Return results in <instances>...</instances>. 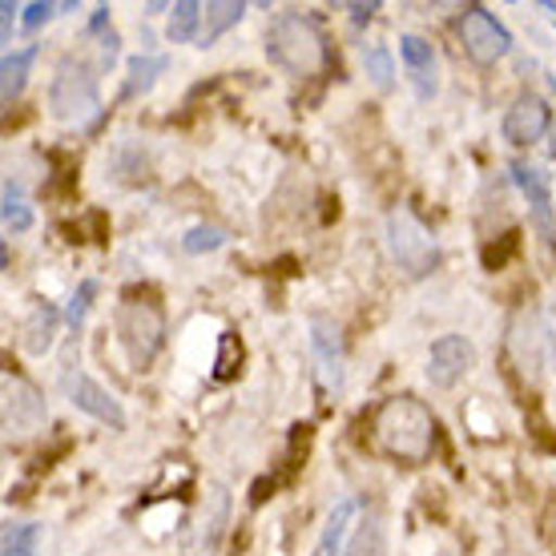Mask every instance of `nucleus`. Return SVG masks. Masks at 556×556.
Listing matches in <instances>:
<instances>
[{
    "label": "nucleus",
    "mask_w": 556,
    "mask_h": 556,
    "mask_svg": "<svg viewBox=\"0 0 556 556\" xmlns=\"http://www.w3.org/2000/svg\"><path fill=\"white\" fill-rule=\"evenodd\" d=\"M513 351L520 359V371L529 379L541 376V327L532 319H516L513 323Z\"/></svg>",
    "instance_id": "nucleus-18"
},
{
    "label": "nucleus",
    "mask_w": 556,
    "mask_h": 556,
    "mask_svg": "<svg viewBox=\"0 0 556 556\" xmlns=\"http://www.w3.org/2000/svg\"><path fill=\"white\" fill-rule=\"evenodd\" d=\"M371 431H376V444L404 464H424L435 447V419L412 395L383 400L376 419H371Z\"/></svg>",
    "instance_id": "nucleus-1"
},
{
    "label": "nucleus",
    "mask_w": 556,
    "mask_h": 556,
    "mask_svg": "<svg viewBox=\"0 0 556 556\" xmlns=\"http://www.w3.org/2000/svg\"><path fill=\"white\" fill-rule=\"evenodd\" d=\"M21 13H25V16H21V25H25V28H41V25H49L56 13H61V4H49V0H33V4H25Z\"/></svg>",
    "instance_id": "nucleus-29"
},
{
    "label": "nucleus",
    "mask_w": 556,
    "mask_h": 556,
    "mask_svg": "<svg viewBox=\"0 0 556 556\" xmlns=\"http://www.w3.org/2000/svg\"><path fill=\"white\" fill-rule=\"evenodd\" d=\"M202 13H206V4H198V0H178L174 13H169V28H166L169 41L174 45L198 41V33H202Z\"/></svg>",
    "instance_id": "nucleus-21"
},
{
    "label": "nucleus",
    "mask_w": 556,
    "mask_h": 556,
    "mask_svg": "<svg viewBox=\"0 0 556 556\" xmlns=\"http://www.w3.org/2000/svg\"><path fill=\"white\" fill-rule=\"evenodd\" d=\"M266 56L278 70L294 73V77H311L327 65V37L323 28L299 9L278 13L266 28Z\"/></svg>",
    "instance_id": "nucleus-2"
},
{
    "label": "nucleus",
    "mask_w": 556,
    "mask_h": 556,
    "mask_svg": "<svg viewBox=\"0 0 556 556\" xmlns=\"http://www.w3.org/2000/svg\"><path fill=\"white\" fill-rule=\"evenodd\" d=\"M33 61H37V49H33V45H28V49H16V53H4V61H0V98H4V105H13V101L25 93Z\"/></svg>",
    "instance_id": "nucleus-15"
},
{
    "label": "nucleus",
    "mask_w": 556,
    "mask_h": 556,
    "mask_svg": "<svg viewBox=\"0 0 556 556\" xmlns=\"http://www.w3.org/2000/svg\"><path fill=\"white\" fill-rule=\"evenodd\" d=\"M348 13H351V21H355V25H367V21L379 13V4H348Z\"/></svg>",
    "instance_id": "nucleus-30"
},
{
    "label": "nucleus",
    "mask_w": 556,
    "mask_h": 556,
    "mask_svg": "<svg viewBox=\"0 0 556 556\" xmlns=\"http://www.w3.org/2000/svg\"><path fill=\"white\" fill-rule=\"evenodd\" d=\"M162 73H166V56H150V53L129 56L126 89H122V98H141V93H150L153 81H157Z\"/></svg>",
    "instance_id": "nucleus-19"
},
{
    "label": "nucleus",
    "mask_w": 556,
    "mask_h": 556,
    "mask_svg": "<svg viewBox=\"0 0 556 556\" xmlns=\"http://www.w3.org/2000/svg\"><path fill=\"white\" fill-rule=\"evenodd\" d=\"M459 41H464V53L472 56L476 65H496L513 49L508 28L488 13V9H480V4L464 9V16H459Z\"/></svg>",
    "instance_id": "nucleus-6"
},
{
    "label": "nucleus",
    "mask_w": 556,
    "mask_h": 556,
    "mask_svg": "<svg viewBox=\"0 0 556 556\" xmlns=\"http://www.w3.org/2000/svg\"><path fill=\"white\" fill-rule=\"evenodd\" d=\"M4 226L13 230V235H25L28 226H33V210H28V198H25V186L16 178H4Z\"/></svg>",
    "instance_id": "nucleus-22"
},
{
    "label": "nucleus",
    "mask_w": 556,
    "mask_h": 556,
    "mask_svg": "<svg viewBox=\"0 0 556 556\" xmlns=\"http://www.w3.org/2000/svg\"><path fill=\"white\" fill-rule=\"evenodd\" d=\"M553 548H556V520H553Z\"/></svg>",
    "instance_id": "nucleus-32"
},
{
    "label": "nucleus",
    "mask_w": 556,
    "mask_h": 556,
    "mask_svg": "<svg viewBox=\"0 0 556 556\" xmlns=\"http://www.w3.org/2000/svg\"><path fill=\"white\" fill-rule=\"evenodd\" d=\"M553 126V110H548V101L536 98V93H520V98L508 105L504 113V141L508 146H532V141H541Z\"/></svg>",
    "instance_id": "nucleus-8"
},
{
    "label": "nucleus",
    "mask_w": 556,
    "mask_h": 556,
    "mask_svg": "<svg viewBox=\"0 0 556 556\" xmlns=\"http://www.w3.org/2000/svg\"><path fill=\"white\" fill-rule=\"evenodd\" d=\"M101 110V93H98V73L89 61L81 56H65L53 73V85H49V113L65 126H81L93 113Z\"/></svg>",
    "instance_id": "nucleus-3"
},
{
    "label": "nucleus",
    "mask_w": 556,
    "mask_h": 556,
    "mask_svg": "<svg viewBox=\"0 0 556 556\" xmlns=\"http://www.w3.org/2000/svg\"><path fill=\"white\" fill-rule=\"evenodd\" d=\"M343 556H388V529H383V516L371 513L359 520V529L351 532V544L343 548Z\"/></svg>",
    "instance_id": "nucleus-17"
},
{
    "label": "nucleus",
    "mask_w": 556,
    "mask_h": 556,
    "mask_svg": "<svg viewBox=\"0 0 556 556\" xmlns=\"http://www.w3.org/2000/svg\"><path fill=\"white\" fill-rule=\"evenodd\" d=\"M65 391H70V400L77 412L93 416L98 424H105V428H113V431H126V412H122V404L101 388L98 379L81 376V371H77V376H65Z\"/></svg>",
    "instance_id": "nucleus-9"
},
{
    "label": "nucleus",
    "mask_w": 556,
    "mask_h": 556,
    "mask_svg": "<svg viewBox=\"0 0 556 556\" xmlns=\"http://www.w3.org/2000/svg\"><path fill=\"white\" fill-rule=\"evenodd\" d=\"M4 424H9V431H16V435H28L33 428L45 424V400L28 388V383H21V379H9V383H4Z\"/></svg>",
    "instance_id": "nucleus-11"
},
{
    "label": "nucleus",
    "mask_w": 556,
    "mask_h": 556,
    "mask_svg": "<svg viewBox=\"0 0 556 556\" xmlns=\"http://www.w3.org/2000/svg\"><path fill=\"white\" fill-rule=\"evenodd\" d=\"M513 181L520 186V190H525V198H529L536 226H541L544 235L553 238V190H548V178H544L536 166H525V162H516V166H513Z\"/></svg>",
    "instance_id": "nucleus-12"
},
{
    "label": "nucleus",
    "mask_w": 556,
    "mask_h": 556,
    "mask_svg": "<svg viewBox=\"0 0 556 556\" xmlns=\"http://www.w3.org/2000/svg\"><path fill=\"white\" fill-rule=\"evenodd\" d=\"M476 351L464 334H440L428 351V379L431 388H456L459 379L472 371Z\"/></svg>",
    "instance_id": "nucleus-7"
},
{
    "label": "nucleus",
    "mask_w": 556,
    "mask_h": 556,
    "mask_svg": "<svg viewBox=\"0 0 556 556\" xmlns=\"http://www.w3.org/2000/svg\"><path fill=\"white\" fill-rule=\"evenodd\" d=\"M37 544H41V525H33V520L4 529V556H33Z\"/></svg>",
    "instance_id": "nucleus-25"
},
{
    "label": "nucleus",
    "mask_w": 556,
    "mask_h": 556,
    "mask_svg": "<svg viewBox=\"0 0 556 556\" xmlns=\"http://www.w3.org/2000/svg\"><path fill=\"white\" fill-rule=\"evenodd\" d=\"M242 343H238L235 334H223V343H218V359H214V379L226 383V379H235L242 367Z\"/></svg>",
    "instance_id": "nucleus-27"
},
{
    "label": "nucleus",
    "mask_w": 556,
    "mask_h": 556,
    "mask_svg": "<svg viewBox=\"0 0 556 556\" xmlns=\"http://www.w3.org/2000/svg\"><path fill=\"white\" fill-rule=\"evenodd\" d=\"M400 56H404L412 81H416L419 98H431L435 93V49L424 37H416V33H404L400 37Z\"/></svg>",
    "instance_id": "nucleus-13"
},
{
    "label": "nucleus",
    "mask_w": 556,
    "mask_h": 556,
    "mask_svg": "<svg viewBox=\"0 0 556 556\" xmlns=\"http://www.w3.org/2000/svg\"><path fill=\"white\" fill-rule=\"evenodd\" d=\"M226 520H230V492L223 484H210L206 488V501H202V513L194 520V553L210 556L218 548L226 532Z\"/></svg>",
    "instance_id": "nucleus-10"
},
{
    "label": "nucleus",
    "mask_w": 556,
    "mask_h": 556,
    "mask_svg": "<svg viewBox=\"0 0 556 556\" xmlns=\"http://www.w3.org/2000/svg\"><path fill=\"white\" fill-rule=\"evenodd\" d=\"M0 13H4V41H9V37H13V21H16L21 9H16L13 0H4V4H0Z\"/></svg>",
    "instance_id": "nucleus-31"
},
{
    "label": "nucleus",
    "mask_w": 556,
    "mask_h": 556,
    "mask_svg": "<svg viewBox=\"0 0 556 556\" xmlns=\"http://www.w3.org/2000/svg\"><path fill=\"white\" fill-rule=\"evenodd\" d=\"M242 16H247V4H242V0H214V4H206V13H202V33H198V45H202V49H210V45L218 41L226 28H235Z\"/></svg>",
    "instance_id": "nucleus-16"
},
{
    "label": "nucleus",
    "mask_w": 556,
    "mask_h": 556,
    "mask_svg": "<svg viewBox=\"0 0 556 556\" xmlns=\"http://www.w3.org/2000/svg\"><path fill=\"white\" fill-rule=\"evenodd\" d=\"M56 323H61L56 306H49V303L33 306V311H28V319L21 323V348H25L28 355H45V351L53 348Z\"/></svg>",
    "instance_id": "nucleus-14"
},
{
    "label": "nucleus",
    "mask_w": 556,
    "mask_h": 556,
    "mask_svg": "<svg viewBox=\"0 0 556 556\" xmlns=\"http://www.w3.org/2000/svg\"><path fill=\"white\" fill-rule=\"evenodd\" d=\"M363 70H367V77H371L376 89H383V93L395 85V61H391L388 45H371V49L363 53Z\"/></svg>",
    "instance_id": "nucleus-24"
},
{
    "label": "nucleus",
    "mask_w": 556,
    "mask_h": 556,
    "mask_svg": "<svg viewBox=\"0 0 556 556\" xmlns=\"http://www.w3.org/2000/svg\"><path fill=\"white\" fill-rule=\"evenodd\" d=\"M388 251L407 278H424L440 266V242H435V235L404 206L388 214Z\"/></svg>",
    "instance_id": "nucleus-5"
},
{
    "label": "nucleus",
    "mask_w": 556,
    "mask_h": 556,
    "mask_svg": "<svg viewBox=\"0 0 556 556\" xmlns=\"http://www.w3.org/2000/svg\"><path fill=\"white\" fill-rule=\"evenodd\" d=\"M98 278H85V282H77V291H73L70 306H65V323H70L73 331L85 323V315H89V306H93V299H98Z\"/></svg>",
    "instance_id": "nucleus-26"
},
{
    "label": "nucleus",
    "mask_w": 556,
    "mask_h": 556,
    "mask_svg": "<svg viewBox=\"0 0 556 556\" xmlns=\"http://www.w3.org/2000/svg\"><path fill=\"white\" fill-rule=\"evenodd\" d=\"M315 351H319L323 359V376H327V383L331 388H339V379H343V355H339V339H334V331L327 327V323H315Z\"/></svg>",
    "instance_id": "nucleus-23"
},
{
    "label": "nucleus",
    "mask_w": 556,
    "mask_h": 556,
    "mask_svg": "<svg viewBox=\"0 0 556 556\" xmlns=\"http://www.w3.org/2000/svg\"><path fill=\"white\" fill-rule=\"evenodd\" d=\"M351 516H355V501H339L327 516V525H323V536L315 544V553L311 556H339V544L348 536L351 529Z\"/></svg>",
    "instance_id": "nucleus-20"
},
{
    "label": "nucleus",
    "mask_w": 556,
    "mask_h": 556,
    "mask_svg": "<svg viewBox=\"0 0 556 556\" xmlns=\"http://www.w3.org/2000/svg\"><path fill=\"white\" fill-rule=\"evenodd\" d=\"M226 242V235L218 230V226H194V230H186V238H181V247L190 254H206V251H218Z\"/></svg>",
    "instance_id": "nucleus-28"
},
{
    "label": "nucleus",
    "mask_w": 556,
    "mask_h": 556,
    "mask_svg": "<svg viewBox=\"0 0 556 556\" xmlns=\"http://www.w3.org/2000/svg\"><path fill=\"white\" fill-rule=\"evenodd\" d=\"M113 331H117V343L126 351L129 367L146 371L157 351L166 343V315L157 303H146V299H126L117 306V319H113Z\"/></svg>",
    "instance_id": "nucleus-4"
}]
</instances>
